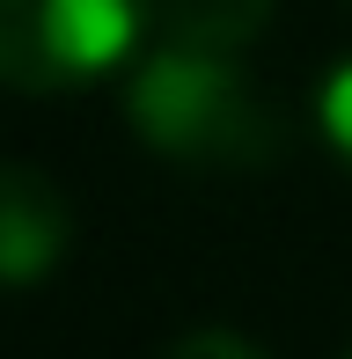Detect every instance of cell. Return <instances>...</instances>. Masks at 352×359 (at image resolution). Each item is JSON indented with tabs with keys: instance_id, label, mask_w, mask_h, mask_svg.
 Segmentation results:
<instances>
[{
	"instance_id": "1",
	"label": "cell",
	"mask_w": 352,
	"mask_h": 359,
	"mask_svg": "<svg viewBox=\"0 0 352 359\" xmlns=\"http://www.w3.org/2000/svg\"><path fill=\"white\" fill-rule=\"evenodd\" d=\"M125 125L154 154L184 169H264L279 161V118L257 103L243 74V52L147 37L140 67L125 74Z\"/></svg>"
},
{
	"instance_id": "2",
	"label": "cell",
	"mask_w": 352,
	"mask_h": 359,
	"mask_svg": "<svg viewBox=\"0 0 352 359\" xmlns=\"http://www.w3.org/2000/svg\"><path fill=\"white\" fill-rule=\"evenodd\" d=\"M154 0H0V81L22 95H74L147 44Z\"/></svg>"
},
{
	"instance_id": "3",
	"label": "cell",
	"mask_w": 352,
	"mask_h": 359,
	"mask_svg": "<svg viewBox=\"0 0 352 359\" xmlns=\"http://www.w3.org/2000/svg\"><path fill=\"white\" fill-rule=\"evenodd\" d=\"M74 250V213L67 191L44 169L0 161V286H37L67 264Z\"/></svg>"
},
{
	"instance_id": "4",
	"label": "cell",
	"mask_w": 352,
	"mask_h": 359,
	"mask_svg": "<svg viewBox=\"0 0 352 359\" xmlns=\"http://www.w3.org/2000/svg\"><path fill=\"white\" fill-rule=\"evenodd\" d=\"M279 0H154L147 37L162 44H205V52H250L264 37Z\"/></svg>"
},
{
	"instance_id": "5",
	"label": "cell",
	"mask_w": 352,
	"mask_h": 359,
	"mask_svg": "<svg viewBox=\"0 0 352 359\" xmlns=\"http://www.w3.org/2000/svg\"><path fill=\"white\" fill-rule=\"evenodd\" d=\"M316 125H323L330 154L352 169V59H338V67L323 74V88H316Z\"/></svg>"
},
{
	"instance_id": "6",
	"label": "cell",
	"mask_w": 352,
	"mask_h": 359,
	"mask_svg": "<svg viewBox=\"0 0 352 359\" xmlns=\"http://www.w3.org/2000/svg\"><path fill=\"white\" fill-rule=\"evenodd\" d=\"M162 359H264L250 337H235V330H191V337H176V345Z\"/></svg>"
}]
</instances>
